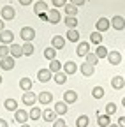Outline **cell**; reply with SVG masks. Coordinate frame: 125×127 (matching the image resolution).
I'll list each match as a JSON object with an SVG mask.
<instances>
[{"label":"cell","instance_id":"obj_1","mask_svg":"<svg viewBox=\"0 0 125 127\" xmlns=\"http://www.w3.org/2000/svg\"><path fill=\"white\" fill-rule=\"evenodd\" d=\"M20 35H21V39H23L25 42H32L34 37H35V30H34L32 27H23L21 32H20Z\"/></svg>","mask_w":125,"mask_h":127},{"label":"cell","instance_id":"obj_2","mask_svg":"<svg viewBox=\"0 0 125 127\" xmlns=\"http://www.w3.org/2000/svg\"><path fill=\"white\" fill-rule=\"evenodd\" d=\"M0 16H2L4 21H11V20H14V16H16V11H14L12 5H5L0 11Z\"/></svg>","mask_w":125,"mask_h":127},{"label":"cell","instance_id":"obj_3","mask_svg":"<svg viewBox=\"0 0 125 127\" xmlns=\"http://www.w3.org/2000/svg\"><path fill=\"white\" fill-rule=\"evenodd\" d=\"M109 27H111V20H107V18H99L97 21H95V28H97V32H107L109 30Z\"/></svg>","mask_w":125,"mask_h":127},{"label":"cell","instance_id":"obj_4","mask_svg":"<svg viewBox=\"0 0 125 127\" xmlns=\"http://www.w3.org/2000/svg\"><path fill=\"white\" fill-rule=\"evenodd\" d=\"M21 101H23L25 106H35V102H37V95H35L34 92H23Z\"/></svg>","mask_w":125,"mask_h":127},{"label":"cell","instance_id":"obj_5","mask_svg":"<svg viewBox=\"0 0 125 127\" xmlns=\"http://www.w3.org/2000/svg\"><path fill=\"white\" fill-rule=\"evenodd\" d=\"M0 42L11 46L14 42V34H12L11 30H2V32H0Z\"/></svg>","mask_w":125,"mask_h":127},{"label":"cell","instance_id":"obj_6","mask_svg":"<svg viewBox=\"0 0 125 127\" xmlns=\"http://www.w3.org/2000/svg\"><path fill=\"white\" fill-rule=\"evenodd\" d=\"M107 62L111 64V65H120V62H122V53L113 50V51H109L107 53Z\"/></svg>","mask_w":125,"mask_h":127},{"label":"cell","instance_id":"obj_7","mask_svg":"<svg viewBox=\"0 0 125 127\" xmlns=\"http://www.w3.org/2000/svg\"><path fill=\"white\" fill-rule=\"evenodd\" d=\"M48 21L50 23H53V25H56V23H60L62 21V16H60V11L58 9H50L48 11Z\"/></svg>","mask_w":125,"mask_h":127},{"label":"cell","instance_id":"obj_8","mask_svg":"<svg viewBox=\"0 0 125 127\" xmlns=\"http://www.w3.org/2000/svg\"><path fill=\"white\" fill-rule=\"evenodd\" d=\"M79 71H81V74L85 76V78H90V76H93V72H95V65H92V64H81L79 65Z\"/></svg>","mask_w":125,"mask_h":127},{"label":"cell","instance_id":"obj_9","mask_svg":"<svg viewBox=\"0 0 125 127\" xmlns=\"http://www.w3.org/2000/svg\"><path fill=\"white\" fill-rule=\"evenodd\" d=\"M30 117H28V111H25V109H18V111H14V120H16L18 124H26V120H28Z\"/></svg>","mask_w":125,"mask_h":127},{"label":"cell","instance_id":"obj_10","mask_svg":"<svg viewBox=\"0 0 125 127\" xmlns=\"http://www.w3.org/2000/svg\"><path fill=\"white\" fill-rule=\"evenodd\" d=\"M37 101H39L42 106H46V104L53 102V94H51V92H41V94L37 95Z\"/></svg>","mask_w":125,"mask_h":127},{"label":"cell","instance_id":"obj_11","mask_svg":"<svg viewBox=\"0 0 125 127\" xmlns=\"http://www.w3.org/2000/svg\"><path fill=\"white\" fill-rule=\"evenodd\" d=\"M77 101V92L74 90H65L64 92V102L65 104H74Z\"/></svg>","mask_w":125,"mask_h":127},{"label":"cell","instance_id":"obj_12","mask_svg":"<svg viewBox=\"0 0 125 127\" xmlns=\"http://www.w3.org/2000/svg\"><path fill=\"white\" fill-rule=\"evenodd\" d=\"M53 78V72L50 71V69H41L39 72H37V79L41 83H46V81H50V79Z\"/></svg>","mask_w":125,"mask_h":127},{"label":"cell","instance_id":"obj_13","mask_svg":"<svg viewBox=\"0 0 125 127\" xmlns=\"http://www.w3.org/2000/svg\"><path fill=\"white\" fill-rule=\"evenodd\" d=\"M76 53H77V57H86L90 53V44L88 42H77Z\"/></svg>","mask_w":125,"mask_h":127},{"label":"cell","instance_id":"obj_14","mask_svg":"<svg viewBox=\"0 0 125 127\" xmlns=\"http://www.w3.org/2000/svg\"><path fill=\"white\" fill-rule=\"evenodd\" d=\"M111 87L115 90H122L125 87V78L123 76H113L111 78Z\"/></svg>","mask_w":125,"mask_h":127},{"label":"cell","instance_id":"obj_15","mask_svg":"<svg viewBox=\"0 0 125 127\" xmlns=\"http://www.w3.org/2000/svg\"><path fill=\"white\" fill-rule=\"evenodd\" d=\"M0 67H2L4 71H11V69H14V58H12V57L0 58Z\"/></svg>","mask_w":125,"mask_h":127},{"label":"cell","instance_id":"obj_16","mask_svg":"<svg viewBox=\"0 0 125 127\" xmlns=\"http://www.w3.org/2000/svg\"><path fill=\"white\" fill-rule=\"evenodd\" d=\"M111 25H113L115 30H123L125 28V18H123V16H113Z\"/></svg>","mask_w":125,"mask_h":127},{"label":"cell","instance_id":"obj_17","mask_svg":"<svg viewBox=\"0 0 125 127\" xmlns=\"http://www.w3.org/2000/svg\"><path fill=\"white\" fill-rule=\"evenodd\" d=\"M97 124H99V127H109L111 125V117L109 115H100L99 111H97Z\"/></svg>","mask_w":125,"mask_h":127},{"label":"cell","instance_id":"obj_18","mask_svg":"<svg viewBox=\"0 0 125 127\" xmlns=\"http://www.w3.org/2000/svg\"><path fill=\"white\" fill-rule=\"evenodd\" d=\"M9 50H11V57L16 60V58H20L21 55H23V48L20 46V44H16V42H12L11 46H9Z\"/></svg>","mask_w":125,"mask_h":127},{"label":"cell","instance_id":"obj_19","mask_svg":"<svg viewBox=\"0 0 125 127\" xmlns=\"http://www.w3.org/2000/svg\"><path fill=\"white\" fill-rule=\"evenodd\" d=\"M42 120H44V122H55V120H56V113H55V109L46 108V109L42 111Z\"/></svg>","mask_w":125,"mask_h":127},{"label":"cell","instance_id":"obj_20","mask_svg":"<svg viewBox=\"0 0 125 127\" xmlns=\"http://www.w3.org/2000/svg\"><path fill=\"white\" fill-rule=\"evenodd\" d=\"M51 46L55 48L56 51H58V50H64V46H65V39L62 37V35H55V37L51 39Z\"/></svg>","mask_w":125,"mask_h":127},{"label":"cell","instance_id":"obj_21","mask_svg":"<svg viewBox=\"0 0 125 127\" xmlns=\"http://www.w3.org/2000/svg\"><path fill=\"white\" fill-rule=\"evenodd\" d=\"M53 109H55V113H56V115L64 117V115L67 113V109H69V108H67V104H65L64 101H58V102L55 104V108H53Z\"/></svg>","mask_w":125,"mask_h":127},{"label":"cell","instance_id":"obj_22","mask_svg":"<svg viewBox=\"0 0 125 127\" xmlns=\"http://www.w3.org/2000/svg\"><path fill=\"white\" fill-rule=\"evenodd\" d=\"M77 71V64L76 62H72V60H69V62H65L64 64V72L69 76V74H74Z\"/></svg>","mask_w":125,"mask_h":127},{"label":"cell","instance_id":"obj_23","mask_svg":"<svg viewBox=\"0 0 125 127\" xmlns=\"http://www.w3.org/2000/svg\"><path fill=\"white\" fill-rule=\"evenodd\" d=\"M28 117H30V120H39V118H42V109H41L39 106H32V109L28 111Z\"/></svg>","mask_w":125,"mask_h":127},{"label":"cell","instance_id":"obj_24","mask_svg":"<svg viewBox=\"0 0 125 127\" xmlns=\"http://www.w3.org/2000/svg\"><path fill=\"white\" fill-rule=\"evenodd\" d=\"M50 9H48V4L46 2H42V0H39V2H35V5H34V12L39 16V14H42V12H48Z\"/></svg>","mask_w":125,"mask_h":127},{"label":"cell","instance_id":"obj_25","mask_svg":"<svg viewBox=\"0 0 125 127\" xmlns=\"http://www.w3.org/2000/svg\"><path fill=\"white\" fill-rule=\"evenodd\" d=\"M65 35H67V41H71V42H79V32L76 28H69Z\"/></svg>","mask_w":125,"mask_h":127},{"label":"cell","instance_id":"obj_26","mask_svg":"<svg viewBox=\"0 0 125 127\" xmlns=\"http://www.w3.org/2000/svg\"><path fill=\"white\" fill-rule=\"evenodd\" d=\"M20 88L23 92H30V90H32V79H30V78H21L20 79Z\"/></svg>","mask_w":125,"mask_h":127},{"label":"cell","instance_id":"obj_27","mask_svg":"<svg viewBox=\"0 0 125 127\" xmlns=\"http://www.w3.org/2000/svg\"><path fill=\"white\" fill-rule=\"evenodd\" d=\"M4 106H5L7 111H18V102H16V99H5V101H4Z\"/></svg>","mask_w":125,"mask_h":127},{"label":"cell","instance_id":"obj_28","mask_svg":"<svg viewBox=\"0 0 125 127\" xmlns=\"http://www.w3.org/2000/svg\"><path fill=\"white\" fill-rule=\"evenodd\" d=\"M44 58H48L50 62L56 58V50L53 46H50V48H46V50H44Z\"/></svg>","mask_w":125,"mask_h":127},{"label":"cell","instance_id":"obj_29","mask_svg":"<svg viewBox=\"0 0 125 127\" xmlns=\"http://www.w3.org/2000/svg\"><path fill=\"white\" fill-rule=\"evenodd\" d=\"M53 79H55L56 85H64L67 81V74L65 72H56V74H53Z\"/></svg>","mask_w":125,"mask_h":127},{"label":"cell","instance_id":"obj_30","mask_svg":"<svg viewBox=\"0 0 125 127\" xmlns=\"http://www.w3.org/2000/svg\"><path fill=\"white\" fill-rule=\"evenodd\" d=\"M107 53H109V51H107V48H106V46H102V44H100V46H97L95 55H97V58H99V60H100V58H107Z\"/></svg>","mask_w":125,"mask_h":127},{"label":"cell","instance_id":"obj_31","mask_svg":"<svg viewBox=\"0 0 125 127\" xmlns=\"http://www.w3.org/2000/svg\"><path fill=\"white\" fill-rule=\"evenodd\" d=\"M48 69H50L53 74H56V72H60V69H62V64L55 58V60H51V62H50V67H48Z\"/></svg>","mask_w":125,"mask_h":127},{"label":"cell","instance_id":"obj_32","mask_svg":"<svg viewBox=\"0 0 125 127\" xmlns=\"http://www.w3.org/2000/svg\"><path fill=\"white\" fill-rule=\"evenodd\" d=\"M90 41L93 42V44H97V46H100L102 44V35H100V32H93V34H90Z\"/></svg>","mask_w":125,"mask_h":127},{"label":"cell","instance_id":"obj_33","mask_svg":"<svg viewBox=\"0 0 125 127\" xmlns=\"http://www.w3.org/2000/svg\"><path fill=\"white\" fill-rule=\"evenodd\" d=\"M21 48H23V55H28V57H30V55H34V50H35V48H34L32 42H25Z\"/></svg>","mask_w":125,"mask_h":127},{"label":"cell","instance_id":"obj_34","mask_svg":"<svg viewBox=\"0 0 125 127\" xmlns=\"http://www.w3.org/2000/svg\"><path fill=\"white\" fill-rule=\"evenodd\" d=\"M65 25H67V28H76L77 27L76 16H65Z\"/></svg>","mask_w":125,"mask_h":127},{"label":"cell","instance_id":"obj_35","mask_svg":"<svg viewBox=\"0 0 125 127\" xmlns=\"http://www.w3.org/2000/svg\"><path fill=\"white\" fill-rule=\"evenodd\" d=\"M92 95H93L95 99H102V97H104V88H102V87H93Z\"/></svg>","mask_w":125,"mask_h":127},{"label":"cell","instance_id":"obj_36","mask_svg":"<svg viewBox=\"0 0 125 127\" xmlns=\"http://www.w3.org/2000/svg\"><path fill=\"white\" fill-rule=\"evenodd\" d=\"M85 62H86V64H92V65H95V64H99V58H97L95 53H88V55L85 57Z\"/></svg>","mask_w":125,"mask_h":127},{"label":"cell","instance_id":"obj_37","mask_svg":"<svg viewBox=\"0 0 125 127\" xmlns=\"http://www.w3.org/2000/svg\"><path fill=\"white\" fill-rule=\"evenodd\" d=\"M64 9H65V14H67V16H76V14H77V7L72 5V4H67Z\"/></svg>","mask_w":125,"mask_h":127},{"label":"cell","instance_id":"obj_38","mask_svg":"<svg viewBox=\"0 0 125 127\" xmlns=\"http://www.w3.org/2000/svg\"><path fill=\"white\" fill-rule=\"evenodd\" d=\"M5 57H11V50L7 44H0V58H5Z\"/></svg>","mask_w":125,"mask_h":127},{"label":"cell","instance_id":"obj_39","mask_svg":"<svg viewBox=\"0 0 125 127\" xmlns=\"http://www.w3.org/2000/svg\"><path fill=\"white\" fill-rule=\"evenodd\" d=\"M88 122H90V118H88L86 115H81L79 118L76 120V125H77V127H86V125H88Z\"/></svg>","mask_w":125,"mask_h":127},{"label":"cell","instance_id":"obj_40","mask_svg":"<svg viewBox=\"0 0 125 127\" xmlns=\"http://www.w3.org/2000/svg\"><path fill=\"white\" fill-rule=\"evenodd\" d=\"M115 113H116V104H115V102H107V104H106V115L111 117V115H115Z\"/></svg>","mask_w":125,"mask_h":127},{"label":"cell","instance_id":"obj_41","mask_svg":"<svg viewBox=\"0 0 125 127\" xmlns=\"http://www.w3.org/2000/svg\"><path fill=\"white\" fill-rule=\"evenodd\" d=\"M51 2H53L55 9H58V7H65V5H67V0H51Z\"/></svg>","mask_w":125,"mask_h":127},{"label":"cell","instance_id":"obj_42","mask_svg":"<svg viewBox=\"0 0 125 127\" xmlns=\"http://www.w3.org/2000/svg\"><path fill=\"white\" fill-rule=\"evenodd\" d=\"M67 124H65V120L64 118H56L55 122H53V127H65Z\"/></svg>","mask_w":125,"mask_h":127},{"label":"cell","instance_id":"obj_43","mask_svg":"<svg viewBox=\"0 0 125 127\" xmlns=\"http://www.w3.org/2000/svg\"><path fill=\"white\" fill-rule=\"evenodd\" d=\"M85 2H86V0H71V4H72V5H76V7H79V5H83Z\"/></svg>","mask_w":125,"mask_h":127},{"label":"cell","instance_id":"obj_44","mask_svg":"<svg viewBox=\"0 0 125 127\" xmlns=\"http://www.w3.org/2000/svg\"><path fill=\"white\" fill-rule=\"evenodd\" d=\"M118 125H120V127H125V115L118 118Z\"/></svg>","mask_w":125,"mask_h":127},{"label":"cell","instance_id":"obj_45","mask_svg":"<svg viewBox=\"0 0 125 127\" xmlns=\"http://www.w3.org/2000/svg\"><path fill=\"white\" fill-rule=\"evenodd\" d=\"M18 2H20L21 5H30V4L34 2V0H18Z\"/></svg>","mask_w":125,"mask_h":127},{"label":"cell","instance_id":"obj_46","mask_svg":"<svg viewBox=\"0 0 125 127\" xmlns=\"http://www.w3.org/2000/svg\"><path fill=\"white\" fill-rule=\"evenodd\" d=\"M0 127H9V124H7L5 118H0Z\"/></svg>","mask_w":125,"mask_h":127},{"label":"cell","instance_id":"obj_47","mask_svg":"<svg viewBox=\"0 0 125 127\" xmlns=\"http://www.w3.org/2000/svg\"><path fill=\"white\" fill-rule=\"evenodd\" d=\"M39 18H41V20H44V21H48V12H42V14H39Z\"/></svg>","mask_w":125,"mask_h":127},{"label":"cell","instance_id":"obj_48","mask_svg":"<svg viewBox=\"0 0 125 127\" xmlns=\"http://www.w3.org/2000/svg\"><path fill=\"white\" fill-rule=\"evenodd\" d=\"M4 25H5V21H4V20H0V32L5 30V28H4Z\"/></svg>","mask_w":125,"mask_h":127},{"label":"cell","instance_id":"obj_49","mask_svg":"<svg viewBox=\"0 0 125 127\" xmlns=\"http://www.w3.org/2000/svg\"><path fill=\"white\" fill-rule=\"evenodd\" d=\"M109 127H120L118 124H111V125H109Z\"/></svg>","mask_w":125,"mask_h":127},{"label":"cell","instance_id":"obj_50","mask_svg":"<svg viewBox=\"0 0 125 127\" xmlns=\"http://www.w3.org/2000/svg\"><path fill=\"white\" fill-rule=\"evenodd\" d=\"M122 106H123V108H125V97H123V99H122Z\"/></svg>","mask_w":125,"mask_h":127},{"label":"cell","instance_id":"obj_51","mask_svg":"<svg viewBox=\"0 0 125 127\" xmlns=\"http://www.w3.org/2000/svg\"><path fill=\"white\" fill-rule=\"evenodd\" d=\"M21 127H30V125H28V124H23V125H21Z\"/></svg>","mask_w":125,"mask_h":127},{"label":"cell","instance_id":"obj_52","mask_svg":"<svg viewBox=\"0 0 125 127\" xmlns=\"http://www.w3.org/2000/svg\"><path fill=\"white\" fill-rule=\"evenodd\" d=\"M0 85H2V76H0Z\"/></svg>","mask_w":125,"mask_h":127},{"label":"cell","instance_id":"obj_53","mask_svg":"<svg viewBox=\"0 0 125 127\" xmlns=\"http://www.w3.org/2000/svg\"><path fill=\"white\" fill-rule=\"evenodd\" d=\"M65 127H69V125H65Z\"/></svg>","mask_w":125,"mask_h":127},{"label":"cell","instance_id":"obj_54","mask_svg":"<svg viewBox=\"0 0 125 127\" xmlns=\"http://www.w3.org/2000/svg\"><path fill=\"white\" fill-rule=\"evenodd\" d=\"M123 78H125V76H123Z\"/></svg>","mask_w":125,"mask_h":127}]
</instances>
